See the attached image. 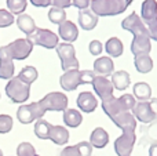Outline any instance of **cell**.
Listing matches in <instances>:
<instances>
[{
    "label": "cell",
    "instance_id": "obj_1",
    "mask_svg": "<svg viewBox=\"0 0 157 156\" xmlns=\"http://www.w3.org/2000/svg\"><path fill=\"white\" fill-rule=\"evenodd\" d=\"M130 4V0H91L90 7L97 17H110L124 13Z\"/></svg>",
    "mask_w": 157,
    "mask_h": 156
},
{
    "label": "cell",
    "instance_id": "obj_2",
    "mask_svg": "<svg viewBox=\"0 0 157 156\" xmlns=\"http://www.w3.org/2000/svg\"><path fill=\"white\" fill-rule=\"evenodd\" d=\"M97 76L94 71H80V69H72L66 71L61 76L59 84L65 91H73L76 90L80 84H88L92 83L94 77Z\"/></svg>",
    "mask_w": 157,
    "mask_h": 156
},
{
    "label": "cell",
    "instance_id": "obj_3",
    "mask_svg": "<svg viewBox=\"0 0 157 156\" xmlns=\"http://www.w3.org/2000/svg\"><path fill=\"white\" fill-rule=\"evenodd\" d=\"M6 94L15 104H24L29 98L30 86L22 82L18 76H14L13 79L8 80L7 86H6Z\"/></svg>",
    "mask_w": 157,
    "mask_h": 156
},
{
    "label": "cell",
    "instance_id": "obj_4",
    "mask_svg": "<svg viewBox=\"0 0 157 156\" xmlns=\"http://www.w3.org/2000/svg\"><path fill=\"white\" fill-rule=\"evenodd\" d=\"M28 40L33 44V46H41L44 49H57L59 44V36L54 33L50 29H41V28H36L29 36Z\"/></svg>",
    "mask_w": 157,
    "mask_h": 156
},
{
    "label": "cell",
    "instance_id": "obj_5",
    "mask_svg": "<svg viewBox=\"0 0 157 156\" xmlns=\"http://www.w3.org/2000/svg\"><path fill=\"white\" fill-rule=\"evenodd\" d=\"M57 54L61 60L63 71H72V69H78L80 62L76 58V50H75L72 43H59L57 46Z\"/></svg>",
    "mask_w": 157,
    "mask_h": 156
},
{
    "label": "cell",
    "instance_id": "obj_6",
    "mask_svg": "<svg viewBox=\"0 0 157 156\" xmlns=\"http://www.w3.org/2000/svg\"><path fill=\"white\" fill-rule=\"evenodd\" d=\"M39 104L41 105L46 112L48 111H55V112H63L65 109H68V104L69 99L68 97L63 93H58V91H54V93H48L43 97V98L39 101Z\"/></svg>",
    "mask_w": 157,
    "mask_h": 156
},
{
    "label": "cell",
    "instance_id": "obj_7",
    "mask_svg": "<svg viewBox=\"0 0 157 156\" xmlns=\"http://www.w3.org/2000/svg\"><path fill=\"white\" fill-rule=\"evenodd\" d=\"M46 113V111L41 108V105L37 102H32V104L21 105L17 111V118L22 124H29L35 120L43 118V115Z\"/></svg>",
    "mask_w": 157,
    "mask_h": 156
},
{
    "label": "cell",
    "instance_id": "obj_8",
    "mask_svg": "<svg viewBox=\"0 0 157 156\" xmlns=\"http://www.w3.org/2000/svg\"><path fill=\"white\" fill-rule=\"evenodd\" d=\"M135 141V131H123V134L114 141V152L117 156H130L132 154Z\"/></svg>",
    "mask_w": 157,
    "mask_h": 156
},
{
    "label": "cell",
    "instance_id": "obj_9",
    "mask_svg": "<svg viewBox=\"0 0 157 156\" xmlns=\"http://www.w3.org/2000/svg\"><path fill=\"white\" fill-rule=\"evenodd\" d=\"M7 49H8V51H10L13 60L21 61L30 55V53H32V50H33V44L28 40V37L26 39H17L13 43L7 44Z\"/></svg>",
    "mask_w": 157,
    "mask_h": 156
},
{
    "label": "cell",
    "instance_id": "obj_10",
    "mask_svg": "<svg viewBox=\"0 0 157 156\" xmlns=\"http://www.w3.org/2000/svg\"><path fill=\"white\" fill-rule=\"evenodd\" d=\"M121 26H123V29L131 32L134 36L149 35V30H147V28L145 26V22L142 21V18L136 13L130 14L125 19H123Z\"/></svg>",
    "mask_w": 157,
    "mask_h": 156
},
{
    "label": "cell",
    "instance_id": "obj_11",
    "mask_svg": "<svg viewBox=\"0 0 157 156\" xmlns=\"http://www.w3.org/2000/svg\"><path fill=\"white\" fill-rule=\"evenodd\" d=\"M92 87H94V91L97 93V96L101 98V101H105V99L113 97V83L112 80H109L108 77L105 76H95L94 80H92Z\"/></svg>",
    "mask_w": 157,
    "mask_h": 156
},
{
    "label": "cell",
    "instance_id": "obj_12",
    "mask_svg": "<svg viewBox=\"0 0 157 156\" xmlns=\"http://www.w3.org/2000/svg\"><path fill=\"white\" fill-rule=\"evenodd\" d=\"M112 122L116 124L123 131H135L136 129V119L132 112L130 111H123L112 118Z\"/></svg>",
    "mask_w": 157,
    "mask_h": 156
},
{
    "label": "cell",
    "instance_id": "obj_13",
    "mask_svg": "<svg viewBox=\"0 0 157 156\" xmlns=\"http://www.w3.org/2000/svg\"><path fill=\"white\" fill-rule=\"evenodd\" d=\"M132 113H134L136 120H139L141 123H145V124H149V123H152V122L156 120L155 115H153V112H152V108H150L149 101L136 102L135 108L132 109Z\"/></svg>",
    "mask_w": 157,
    "mask_h": 156
},
{
    "label": "cell",
    "instance_id": "obj_14",
    "mask_svg": "<svg viewBox=\"0 0 157 156\" xmlns=\"http://www.w3.org/2000/svg\"><path fill=\"white\" fill-rule=\"evenodd\" d=\"M150 50H152V43H150L149 35L134 36L132 43H131V53H132L134 55L149 54Z\"/></svg>",
    "mask_w": 157,
    "mask_h": 156
},
{
    "label": "cell",
    "instance_id": "obj_15",
    "mask_svg": "<svg viewBox=\"0 0 157 156\" xmlns=\"http://www.w3.org/2000/svg\"><path fill=\"white\" fill-rule=\"evenodd\" d=\"M58 26H59L58 28V36L66 43H72L78 37V29L75 22L66 19L65 22H62Z\"/></svg>",
    "mask_w": 157,
    "mask_h": 156
},
{
    "label": "cell",
    "instance_id": "obj_16",
    "mask_svg": "<svg viewBox=\"0 0 157 156\" xmlns=\"http://www.w3.org/2000/svg\"><path fill=\"white\" fill-rule=\"evenodd\" d=\"M76 102H77L78 109L86 113L94 112L98 107V99L95 98V96L92 93H90V91H83V93L78 94Z\"/></svg>",
    "mask_w": 157,
    "mask_h": 156
},
{
    "label": "cell",
    "instance_id": "obj_17",
    "mask_svg": "<svg viewBox=\"0 0 157 156\" xmlns=\"http://www.w3.org/2000/svg\"><path fill=\"white\" fill-rule=\"evenodd\" d=\"M141 18L147 25L157 21V2L156 0H145L142 3Z\"/></svg>",
    "mask_w": 157,
    "mask_h": 156
},
{
    "label": "cell",
    "instance_id": "obj_18",
    "mask_svg": "<svg viewBox=\"0 0 157 156\" xmlns=\"http://www.w3.org/2000/svg\"><path fill=\"white\" fill-rule=\"evenodd\" d=\"M94 72L98 76H110L114 72V64L110 57H101L95 60L94 62Z\"/></svg>",
    "mask_w": 157,
    "mask_h": 156
},
{
    "label": "cell",
    "instance_id": "obj_19",
    "mask_svg": "<svg viewBox=\"0 0 157 156\" xmlns=\"http://www.w3.org/2000/svg\"><path fill=\"white\" fill-rule=\"evenodd\" d=\"M97 24H98V17L91 10L86 8V10L78 11V25L84 30H92L97 26Z\"/></svg>",
    "mask_w": 157,
    "mask_h": 156
},
{
    "label": "cell",
    "instance_id": "obj_20",
    "mask_svg": "<svg viewBox=\"0 0 157 156\" xmlns=\"http://www.w3.org/2000/svg\"><path fill=\"white\" fill-rule=\"evenodd\" d=\"M50 141H52L57 145H66L69 141V131L63 126H51L50 129Z\"/></svg>",
    "mask_w": 157,
    "mask_h": 156
},
{
    "label": "cell",
    "instance_id": "obj_21",
    "mask_svg": "<svg viewBox=\"0 0 157 156\" xmlns=\"http://www.w3.org/2000/svg\"><path fill=\"white\" fill-rule=\"evenodd\" d=\"M108 142H109V134L106 133L105 129H102V127H97V129L91 133L90 144H91L94 148L102 149L108 145Z\"/></svg>",
    "mask_w": 157,
    "mask_h": 156
},
{
    "label": "cell",
    "instance_id": "obj_22",
    "mask_svg": "<svg viewBox=\"0 0 157 156\" xmlns=\"http://www.w3.org/2000/svg\"><path fill=\"white\" fill-rule=\"evenodd\" d=\"M112 83H113V87L116 88V90H120V91L125 90L131 83L128 72H125V71L113 72V73H112Z\"/></svg>",
    "mask_w": 157,
    "mask_h": 156
},
{
    "label": "cell",
    "instance_id": "obj_23",
    "mask_svg": "<svg viewBox=\"0 0 157 156\" xmlns=\"http://www.w3.org/2000/svg\"><path fill=\"white\" fill-rule=\"evenodd\" d=\"M15 21H17V25H18L19 30L24 32L25 35H28V36L36 29L35 19H33L30 15H28V14H19V15L17 17Z\"/></svg>",
    "mask_w": 157,
    "mask_h": 156
},
{
    "label": "cell",
    "instance_id": "obj_24",
    "mask_svg": "<svg viewBox=\"0 0 157 156\" xmlns=\"http://www.w3.org/2000/svg\"><path fill=\"white\" fill-rule=\"evenodd\" d=\"M83 122V115L78 112L77 109H65L63 111V123L68 127L76 129Z\"/></svg>",
    "mask_w": 157,
    "mask_h": 156
},
{
    "label": "cell",
    "instance_id": "obj_25",
    "mask_svg": "<svg viewBox=\"0 0 157 156\" xmlns=\"http://www.w3.org/2000/svg\"><path fill=\"white\" fill-rule=\"evenodd\" d=\"M106 53L110 55L112 58H117L124 53V46H123L121 40L119 37H110L105 44Z\"/></svg>",
    "mask_w": 157,
    "mask_h": 156
},
{
    "label": "cell",
    "instance_id": "obj_26",
    "mask_svg": "<svg viewBox=\"0 0 157 156\" xmlns=\"http://www.w3.org/2000/svg\"><path fill=\"white\" fill-rule=\"evenodd\" d=\"M135 68L139 73H149L153 69V60L149 54L135 55Z\"/></svg>",
    "mask_w": 157,
    "mask_h": 156
},
{
    "label": "cell",
    "instance_id": "obj_27",
    "mask_svg": "<svg viewBox=\"0 0 157 156\" xmlns=\"http://www.w3.org/2000/svg\"><path fill=\"white\" fill-rule=\"evenodd\" d=\"M132 91H134L135 98H138L139 101H149L150 97H152V88H150V86L145 82L135 83Z\"/></svg>",
    "mask_w": 157,
    "mask_h": 156
},
{
    "label": "cell",
    "instance_id": "obj_28",
    "mask_svg": "<svg viewBox=\"0 0 157 156\" xmlns=\"http://www.w3.org/2000/svg\"><path fill=\"white\" fill-rule=\"evenodd\" d=\"M52 124H50L44 119H39L35 123V135L40 140H48L50 137V129Z\"/></svg>",
    "mask_w": 157,
    "mask_h": 156
},
{
    "label": "cell",
    "instance_id": "obj_29",
    "mask_svg": "<svg viewBox=\"0 0 157 156\" xmlns=\"http://www.w3.org/2000/svg\"><path fill=\"white\" fill-rule=\"evenodd\" d=\"M37 76H39V73H37V69H36L35 66H25L18 75L19 79L29 86L37 79Z\"/></svg>",
    "mask_w": 157,
    "mask_h": 156
},
{
    "label": "cell",
    "instance_id": "obj_30",
    "mask_svg": "<svg viewBox=\"0 0 157 156\" xmlns=\"http://www.w3.org/2000/svg\"><path fill=\"white\" fill-rule=\"evenodd\" d=\"M15 66H14L13 60L10 61H0V79L10 80L14 77Z\"/></svg>",
    "mask_w": 157,
    "mask_h": 156
},
{
    "label": "cell",
    "instance_id": "obj_31",
    "mask_svg": "<svg viewBox=\"0 0 157 156\" xmlns=\"http://www.w3.org/2000/svg\"><path fill=\"white\" fill-rule=\"evenodd\" d=\"M48 19L55 25H61L62 22L66 21V13L63 8H58V7H52L48 11Z\"/></svg>",
    "mask_w": 157,
    "mask_h": 156
},
{
    "label": "cell",
    "instance_id": "obj_32",
    "mask_svg": "<svg viewBox=\"0 0 157 156\" xmlns=\"http://www.w3.org/2000/svg\"><path fill=\"white\" fill-rule=\"evenodd\" d=\"M26 4H28L26 0H7L8 11H10L13 15L14 14H17V15L24 14L25 8H26Z\"/></svg>",
    "mask_w": 157,
    "mask_h": 156
},
{
    "label": "cell",
    "instance_id": "obj_33",
    "mask_svg": "<svg viewBox=\"0 0 157 156\" xmlns=\"http://www.w3.org/2000/svg\"><path fill=\"white\" fill-rule=\"evenodd\" d=\"M14 120L10 115H0V134H7L13 130Z\"/></svg>",
    "mask_w": 157,
    "mask_h": 156
},
{
    "label": "cell",
    "instance_id": "obj_34",
    "mask_svg": "<svg viewBox=\"0 0 157 156\" xmlns=\"http://www.w3.org/2000/svg\"><path fill=\"white\" fill-rule=\"evenodd\" d=\"M17 156H36V149L30 142H21L17 148Z\"/></svg>",
    "mask_w": 157,
    "mask_h": 156
},
{
    "label": "cell",
    "instance_id": "obj_35",
    "mask_svg": "<svg viewBox=\"0 0 157 156\" xmlns=\"http://www.w3.org/2000/svg\"><path fill=\"white\" fill-rule=\"evenodd\" d=\"M119 101H120V104H121V107L124 108L125 111H130V112H132V109L136 105L135 97L131 96V94H123L121 97H119Z\"/></svg>",
    "mask_w": 157,
    "mask_h": 156
},
{
    "label": "cell",
    "instance_id": "obj_36",
    "mask_svg": "<svg viewBox=\"0 0 157 156\" xmlns=\"http://www.w3.org/2000/svg\"><path fill=\"white\" fill-rule=\"evenodd\" d=\"M15 21L14 15L7 10L0 8V28H7L10 25H13V22Z\"/></svg>",
    "mask_w": 157,
    "mask_h": 156
},
{
    "label": "cell",
    "instance_id": "obj_37",
    "mask_svg": "<svg viewBox=\"0 0 157 156\" xmlns=\"http://www.w3.org/2000/svg\"><path fill=\"white\" fill-rule=\"evenodd\" d=\"M76 145H77L78 152H80L81 156H91L92 155V148H94V146H92L90 142H87V141H81V142L76 144Z\"/></svg>",
    "mask_w": 157,
    "mask_h": 156
},
{
    "label": "cell",
    "instance_id": "obj_38",
    "mask_svg": "<svg viewBox=\"0 0 157 156\" xmlns=\"http://www.w3.org/2000/svg\"><path fill=\"white\" fill-rule=\"evenodd\" d=\"M102 49H103L102 43H101L99 40H92L91 43L88 44V50L92 55H99L101 53H102Z\"/></svg>",
    "mask_w": 157,
    "mask_h": 156
},
{
    "label": "cell",
    "instance_id": "obj_39",
    "mask_svg": "<svg viewBox=\"0 0 157 156\" xmlns=\"http://www.w3.org/2000/svg\"><path fill=\"white\" fill-rule=\"evenodd\" d=\"M61 156H81L78 152L77 145H72V146H65L61 152Z\"/></svg>",
    "mask_w": 157,
    "mask_h": 156
},
{
    "label": "cell",
    "instance_id": "obj_40",
    "mask_svg": "<svg viewBox=\"0 0 157 156\" xmlns=\"http://www.w3.org/2000/svg\"><path fill=\"white\" fill-rule=\"evenodd\" d=\"M52 7H58V8H69L72 6V0H51Z\"/></svg>",
    "mask_w": 157,
    "mask_h": 156
},
{
    "label": "cell",
    "instance_id": "obj_41",
    "mask_svg": "<svg viewBox=\"0 0 157 156\" xmlns=\"http://www.w3.org/2000/svg\"><path fill=\"white\" fill-rule=\"evenodd\" d=\"M72 4H73L75 7H77L78 10H86V8L90 7L91 0H72Z\"/></svg>",
    "mask_w": 157,
    "mask_h": 156
},
{
    "label": "cell",
    "instance_id": "obj_42",
    "mask_svg": "<svg viewBox=\"0 0 157 156\" xmlns=\"http://www.w3.org/2000/svg\"><path fill=\"white\" fill-rule=\"evenodd\" d=\"M10 60H13V58H11V54L8 51L7 46L0 47V61H10Z\"/></svg>",
    "mask_w": 157,
    "mask_h": 156
},
{
    "label": "cell",
    "instance_id": "obj_43",
    "mask_svg": "<svg viewBox=\"0 0 157 156\" xmlns=\"http://www.w3.org/2000/svg\"><path fill=\"white\" fill-rule=\"evenodd\" d=\"M147 30H149L150 39H153V40L157 41V21L153 22V24H150V25H147Z\"/></svg>",
    "mask_w": 157,
    "mask_h": 156
},
{
    "label": "cell",
    "instance_id": "obj_44",
    "mask_svg": "<svg viewBox=\"0 0 157 156\" xmlns=\"http://www.w3.org/2000/svg\"><path fill=\"white\" fill-rule=\"evenodd\" d=\"M35 7H48L51 4V0H30Z\"/></svg>",
    "mask_w": 157,
    "mask_h": 156
},
{
    "label": "cell",
    "instance_id": "obj_45",
    "mask_svg": "<svg viewBox=\"0 0 157 156\" xmlns=\"http://www.w3.org/2000/svg\"><path fill=\"white\" fill-rule=\"evenodd\" d=\"M149 104H150V108H152L153 115H155V118L157 120V98H150L149 99Z\"/></svg>",
    "mask_w": 157,
    "mask_h": 156
},
{
    "label": "cell",
    "instance_id": "obj_46",
    "mask_svg": "<svg viewBox=\"0 0 157 156\" xmlns=\"http://www.w3.org/2000/svg\"><path fill=\"white\" fill-rule=\"evenodd\" d=\"M149 156H157V142H153L149 148Z\"/></svg>",
    "mask_w": 157,
    "mask_h": 156
},
{
    "label": "cell",
    "instance_id": "obj_47",
    "mask_svg": "<svg viewBox=\"0 0 157 156\" xmlns=\"http://www.w3.org/2000/svg\"><path fill=\"white\" fill-rule=\"evenodd\" d=\"M0 156H3V152H2V149H0Z\"/></svg>",
    "mask_w": 157,
    "mask_h": 156
},
{
    "label": "cell",
    "instance_id": "obj_48",
    "mask_svg": "<svg viewBox=\"0 0 157 156\" xmlns=\"http://www.w3.org/2000/svg\"><path fill=\"white\" fill-rule=\"evenodd\" d=\"M130 2H134V0H130Z\"/></svg>",
    "mask_w": 157,
    "mask_h": 156
},
{
    "label": "cell",
    "instance_id": "obj_49",
    "mask_svg": "<svg viewBox=\"0 0 157 156\" xmlns=\"http://www.w3.org/2000/svg\"><path fill=\"white\" fill-rule=\"evenodd\" d=\"M36 156H39V155H36Z\"/></svg>",
    "mask_w": 157,
    "mask_h": 156
},
{
    "label": "cell",
    "instance_id": "obj_50",
    "mask_svg": "<svg viewBox=\"0 0 157 156\" xmlns=\"http://www.w3.org/2000/svg\"><path fill=\"white\" fill-rule=\"evenodd\" d=\"M130 156H131V155H130Z\"/></svg>",
    "mask_w": 157,
    "mask_h": 156
}]
</instances>
